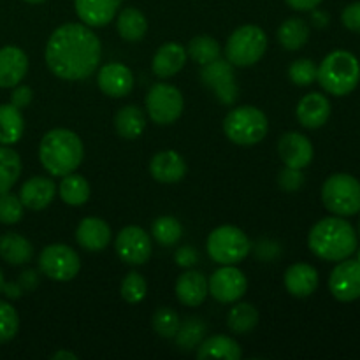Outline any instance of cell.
<instances>
[{
    "label": "cell",
    "instance_id": "6da1fadb",
    "mask_svg": "<svg viewBox=\"0 0 360 360\" xmlns=\"http://www.w3.org/2000/svg\"><path fill=\"white\" fill-rule=\"evenodd\" d=\"M101 41L86 25L81 23H65L56 28L44 51L49 70L67 81L90 77L101 63Z\"/></svg>",
    "mask_w": 360,
    "mask_h": 360
},
{
    "label": "cell",
    "instance_id": "7a4b0ae2",
    "mask_svg": "<svg viewBox=\"0 0 360 360\" xmlns=\"http://www.w3.org/2000/svg\"><path fill=\"white\" fill-rule=\"evenodd\" d=\"M308 246L319 259L341 262L357 252V234L347 220L329 217L313 225L308 236Z\"/></svg>",
    "mask_w": 360,
    "mask_h": 360
},
{
    "label": "cell",
    "instance_id": "3957f363",
    "mask_svg": "<svg viewBox=\"0 0 360 360\" xmlns=\"http://www.w3.org/2000/svg\"><path fill=\"white\" fill-rule=\"evenodd\" d=\"M84 146L79 136L72 130L53 129L41 139L39 160L42 167L55 178H63L81 165Z\"/></svg>",
    "mask_w": 360,
    "mask_h": 360
},
{
    "label": "cell",
    "instance_id": "277c9868",
    "mask_svg": "<svg viewBox=\"0 0 360 360\" xmlns=\"http://www.w3.org/2000/svg\"><path fill=\"white\" fill-rule=\"evenodd\" d=\"M316 81L330 95L343 97L352 94L360 81V63L357 56L345 49L329 53L319 65Z\"/></svg>",
    "mask_w": 360,
    "mask_h": 360
},
{
    "label": "cell",
    "instance_id": "5b68a950",
    "mask_svg": "<svg viewBox=\"0 0 360 360\" xmlns=\"http://www.w3.org/2000/svg\"><path fill=\"white\" fill-rule=\"evenodd\" d=\"M267 116L253 105H241L236 108L225 116L224 132L232 143L250 146L257 144L267 136Z\"/></svg>",
    "mask_w": 360,
    "mask_h": 360
},
{
    "label": "cell",
    "instance_id": "8992f818",
    "mask_svg": "<svg viewBox=\"0 0 360 360\" xmlns=\"http://www.w3.org/2000/svg\"><path fill=\"white\" fill-rule=\"evenodd\" d=\"M267 49V35L257 25H243L232 32L225 44L227 60L236 67H252L259 62Z\"/></svg>",
    "mask_w": 360,
    "mask_h": 360
},
{
    "label": "cell",
    "instance_id": "52a82bcc",
    "mask_svg": "<svg viewBox=\"0 0 360 360\" xmlns=\"http://www.w3.org/2000/svg\"><path fill=\"white\" fill-rule=\"evenodd\" d=\"M206 248L213 262L220 266H236L248 257L252 245L241 229L234 225H221L211 232Z\"/></svg>",
    "mask_w": 360,
    "mask_h": 360
},
{
    "label": "cell",
    "instance_id": "ba28073f",
    "mask_svg": "<svg viewBox=\"0 0 360 360\" xmlns=\"http://www.w3.org/2000/svg\"><path fill=\"white\" fill-rule=\"evenodd\" d=\"M322 200L330 213L352 217L360 211V181L343 172L329 176L322 186Z\"/></svg>",
    "mask_w": 360,
    "mask_h": 360
},
{
    "label": "cell",
    "instance_id": "9c48e42d",
    "mask_svg": "<svg viewBox=\"0 0 360 360\" xmlns=\"http://www.w3.org/2000/svg\"><path fill=\"white\" fill-rule=\"evenodd\" d=\"M183 95L176 86L167 83H157L146 95V109L151 122L157 125H171L183 112Z\"/></svg>",
    "mask_w": 360,
    "mask_h": 360
},
{
    "label": "cell",
    "instance_id": "30bf717a",
    "mask_svg": "<svg viewBox=\"0 0 360 360\" xmlns=\"http://www.w3.org/2000/svg\"><path fill=\"white\" fill-rule=\"evenodd\" d=\"M39 269L53 281H70L81 269L79 255L67 245H49L39 255Z\"/></svg>",
    "mask_w": 360,
    "mask_h": 360
},
{
    "label": "cell",
    "instance_id": "8fae6325",
    "mask_svg": "<svg viewBox=\"0 0 360 360\" xmlns=\"http://www.w3.org/2000/svg\"><path fill=\"white\" fill-rule=\"evenodd\" d=\"M232 63L229 60H214V62L202 65L200 70V79L206 86H210L214 91L218 101L221 104H234L238 98V84L234 81V70Z\"/></svg>",
    "mask_w": 360,
    "mask_h": 360
},
{
    "label": "cell",
    "instance_id": "7c38bea8",
    "mask_svg": "<svg viewBox=\"0 0 360 360\" xmlns=\"http://www.w3.org/2000/svg\"><path fill=\"white\" fill-rule=\"evenodd\" d=\"M210 294L221 304H231L239 301L246 294L248 280L236 266H221L220 269L211 274L207 281Z\"/></svg>",
    "mask_w": 360,
    "mask_h": 360
},
{
    "label": "cell",
    "instance_id": "4fadbf2b",
    "mask_svg": "<svg viewBox=\"0 0 360 360\" xmlns=\"http://www.w3.org/2000/svg\"><path fill=\"white\" fill-rule=\"evenodd\" d=\"M116 253L120 259L130 266H143L151 257V239L137 225L122 229L115 241Z\"/></svg>",
    "mask_w": 360,
    "mask_h": 360
},
{
    "label": "cell",
    "instance_id": "5bb4252c",
    "mask_svg": "<svg viewBox=\"0 0 360 360\" xmlns=\"http://www.w3.org/2000/svg\"><path fill=\"white\" fill-rule=\"evenodd\" d=\"M329 290L341 302L357 301L360 297V260H341L330 273Z\"/></svg>",
    "mask_w": 360,
    "mask_h": 360
},
{
    "label": "cell",
    "instance_id": "9a60e30c",
    "mask_svg": "<svg viewBox=\"0 0 360 360\" xmlns=\"http://www.w3.org/2000/svg\"><path fill=\"white\" fill-rule=\"evenodd\" d=\"M97 83L102 94L112 98H122L132 91L134 74L127 65L118 62L105 63L97 74Z\"/></svg>",
    "mask_w": 360,
    "mask_h": 360
},
{
    "label": "cell",
    "instance_id": "2e32d148",
    "mask_svg": "<svg viewBox=\"0 0 360 360\" xmlns=\"http://www.w3.org/2000/svg\"><path fill=\"white\" fill-rule=\"evenodd\" d=\"M278 153L287 167L304 169L313 160V144L302 134L287 132L278 143Z\"/></svg>",
    "mask_w": 360,
    "mask_h": 360
},
{
    "label": "cell",
    "instance_id": "e0dca14e",
    "mask_svg": "<svg viewBox=\"0 0 360 360\" xmlns=\"http://www.w3.org/2000/svg\"><path fill=\"white\" fill-rule=\"evenodd\" d=\"M28 72V56L18 46L0 48V88H14Z\"/></svg>",
    "mask_w": 360,
    "mask_h": 360
},
{
    "label": "cell",
    "instance_id": "ac0fdd59",
    "mask_svg": "<svg viewBox=\"0 0 360 360\" xmlns=\"http://www.w3.org/2000/svg\"><path fill=\"white\" fill-rule=\"evenodd\" d=\"M76 241L86 252H102L111 241V227L102 218L86 217L77 225Z\"/></svg>",
    "mask_w": 360,
    "mask_h": 360
},
{
    "label": "cell",
    "instance_id": "d6986e66",
    "mask_svg": "<svg viewBox=\"0 0 360 360\" xmlns=\"http://www.w3.org/2000/svg\"><path fill=\"white\" fill-rule=\"evenodd\" d=\"M56 193V185L53 179L34 176L23 183L20 190V200L27 210L42 211L53 202Z\"/></svg>",
    "mask_w": 360,
    "mask_h": 360
},
{
    "label": "cell",
    "instance_id": "ffe728a7",
    "mask_svg": "<svg viewBox=\"0 0 360 360\" xmlns=\"http://www.w3.org/2000/svg\"><path fill=\"white\" fill-rule=\"evenodd\" d=\"M122 0H74L76 14L88 27H105L116 16Z\"/></svg>",
    "mask_w": 360,
    "mask_h": 360
},
{
    "label": "cell",
    "instance_id": "44dd1931",
    "mask_svg": "<svg viewBox=\"0 0 360 360\" xmlns=\"http://www.w3.org/2000/svg\"><path fill=\"white\" fill-rule=\"evenodd\" d=\"M207 280L200 271H186L176 281V297L188 308H197L207 297Z\"/></svg>",
    "mask_w": 360,
    "mask_h": 360
},
{
    "label": "cell",
    "instance_id": "7402d4cb",
    "mask_svg": "<svg viewBox=\"0 0 360 360\" xmlns=\"http://www.w3.org/2000/svg\"><path fill=\"white\" fill-rule=\"evenodd\" d=\"M330 116V102L322 94H308L297 105V120L306 129H320Z\"/></svg>",
    "mask_w": 360,
    "mask_h": 360
},
{
    "label": "cell",
    "instance_id": "603a6c76",
    "mask_svg": "<svg viewBox=\"0 0 360 360\" xmlns=\"http://www.w3.org/2000/svg\"><path fill=\"white\" fill-rule=\"evenodd\" d=\"M150 172L158 183H178L185 178L186 164L181 155L165 150L151 158Z\"/></svg>",
    "mask_w": 360,
    "mask_h": 360
},
{
    "label": "cell",
    "instance_id": "cb8c5ba5",
    "mask_svg": "<svg viewBox=\"0 0 360 360\" xmlns=\"http://www.w3.org/2000/svg\"><path fill=\"white\" fill-rule=\"evenodd\" d=\"M186 58V49L183 48L178 42H167V44L160 46L158 51L153 56V72L158 77H172L185 67Z\"/></svg>",
    "mask_w": 360,
    "mask_h": 360
},
{
    "label": "cell",
    "instance_id": "d4e9b609",
    "mask_svg": "<svg viewBox=\"0 0 360 360\" xmlns=\"http://www.w3.org/2000/svg\"><path fill=\"white\" fill-rule=\"evenodd\" d=\"M285 287L295 297H308L319 288V273L309 264H294L285 273Z\"/></svg>",
    "mask_w": 360,
    "mask_h": 360
},
{
    "label": "cell",
    "instance_id": "484cf974",
    "mask_svg": "<svg viewBox=\"0 0 360 360\" xmlns=\"http://www.w3.org/2000/svg\"><path fill=\"white\" fill-rule=\"evenodd\" d=\"M0 257L11 266H23L34 257V246L23 236L7 232L0 236Z\"/></svg>",
    "mask_w": 360,
    "mask_h": 360
},
{
    "label": "cell",
    "instance_id": "4316f807",
    "mask_svg": "<svg viewBox=\"0 0 360 360\" xmlns=\"http://www.w3.org/2000/svg\"><path fill=\"white\" fill-rule=\"evenodd\" d=\"M243 357L241 347L238 341L229 336H211L199 345L197 359H227L239 360Z\"/></svg>",
    "mask_w": 360,
    "mask_h": 360
},
{
    "label": "cell",
    "instance_id": "83f0119b",
    "mask_svg": "<svg viewBox=\"0 0 360 360\" xmlns=\"http://www.w3.org/2000/svg\"><path fill=\"white\" fill-rule=\"evenodd\" d=\"M25 132V120L21 109L13 104H0V144L11 146L21 139Z\"/></svg>",
    "mask_w": 360,
    "mask_h": 360
},
{
    "label": "cell",
    "instance_id": "f1b7e54d",
    "mask_svg": "<svg viewBox=\"0 0 360 360\" xmlns=\"http://www.w3.org/2000/svg\"><path fill=\"white\" fill-rule=\"evenodd\" d=\"M309 39V27L302 18H288L278 28V41L287 51L304 48Z\"/></svg>",
    "mask_w": 360,
    "mask_h": 360
},
{
    "label": "cell",
    "instance_id": "f546056e",
    "mask_svg": "<svg viewBox=\"0 0 360 360\" xmlns=\"http://www.w3.org/2000/svg\"><path fill=\"white\" fill-rule=\"evenodd\" d=\"M115 127L123 139H137L146 129V116L136 105H125L116 112Z\"/></svg>",
    "mask_w": 360,
    "mask_h": 360
},
{
    "label": "cell",
    "instance_id": "4dcf8cb0",
    "mask_svg": "<svg viewBox=\"0 0 360 360\" xmlns=\"http://www.w3.org/2000/svg\"><path fill=\"white\" fill-rule=\"evenodd\" d=\"M116 28H118V34L123 41L137 42L146 35L148 20L139 9H136V7H127V9H123L120 13Z\"/></svg>",
    "mask_w": 360,
    "mask_h": 360
},
{
    "label": "cell",
    "instance_id": "1f68e13d",
    "mask_svg": "<svg viewBox=\"0 0 360 360\" xmlns=\"http://www.w3.org/2000/svg\"><path fill=\"white\" fill-rule=\"evenodd\" d=\"M58 193L63 202L69 204V206H83L90 199V185L81 174L70 172L62 178Z\"/></svg>",
    "mask_w": 360,
    "mask_h": 360
},
{
    "label": "cell",
    "instance_id": "d6a6232c",
    "mask_svg": "<svg viewBox=\"0 0 360 360\" xmlns=\"http://www.w3.org/2000/svg\"><path fill=\"white\" fill-rule=\"evenodd\" d=\"M21 174L20 155L9 146H0V193H6L16 185Z\"/></svg>",
    "mask_w": 360,
    "mask_h": 360
},
{
    "label": "cell",
    "instance_id": "836d02e7",
    "mask_svg": "<svg viewBox=\"0 0 360 360\" xmlns=\"http://www.w3.org/2000/svg\"><path fill=\"white\" fill-rule=\"evenodd\" d=\"M259 323V311L250 302H239L229 311L227 326L234 334H248Z\"/></svg>",
    "mask_w": 360,
    "mask_h": 360
},
{
    "label": "cell",
    "instance_id": "e575fe53",
    "mask_svg": "<svg viewBox=\"0 0 360 360\" xmlns=\"http://www.w3.org/2000/svg\"><path fill=\"white\" fill-rule=\"evenodd\" d=\"M206 323L199 319V316H190L185 322L179 323V329L176 333V343L181 350H193L199 348V345L204 341L206 336Z\"/></svg>",
    "mask_w": 360,
    "mask_h": 360
},
{
    "label": "cell",
    "instance_id": "d590c367",
    "mask_svg": "<svg viewBox=\"0 0 360 360\" xmlns=\"http://www.w3.org/2000/svg\"><path fill=\"white\" fill-rule=\"evenodd\" d=\"M220 44L211 35H197V37L190 41L188 48H186V55L193 62L200 63V65H206V63L218 60L220 58Z\"/></svg>",
    "mask_w": 360,
    "mask_h": 360
},
{
    "label": "cell",
    "instance_id": "8d00e7d4",
    "mask_svg": "<svg viewBox=\"0 0 360 360\" xmlns=\"http://www.w3.org/2000/svg\"><path fill=\"white\" fill-rule=\"evenodd\" d=\"M151 234L162 246H172L181 239L183 227L178 218L160 217L151 225Z\"/></svg>",
    "mask_w": 360,
    "mask_h": 360
},
{
    "label": "cell",
    "instance_id": "74e56055",
    "mask_svg": "<svg viewBox=\"0 0 360 360\" xmlns=\"http://www.w3.org/2000/svg\"><path fill=\"white\" fill-rule=\"evenodd\" d=\"M151 323H153V329L158 336L165 338V340H171V338L176 336L181 322H179V316L174 309L160 308L153 315Z\"/></svg>",
    "mask_w": 360,
    "mask_h": 360
},
{
    "label": "cell",
    "instance_id": "f35d334b",
    "mask_svg": "<svg viewBox=\"0 0 360 360\" xmlns=\"http://www.w3.org/2000/svg\"><path fill=\"white\" fill-rule=\"evenodd\" d=\"M316 72H319V65L309 58H299L288 67V77L297 86H309L315 83Z\"/></svg>",
    "mask_w": 360,
    "mask_h": 360
},
{
    "label": "cell",
    "instance_id": "ab89813d",
    "mask_svg": "<svg viewBox=\"0 0 360 360\" xmlns=\"http://www.w3.org/2000/svg\"><path fill=\"white\" fill-rule=\"evenodd\" d=\"M20 329V316L13 304L0 301V343L14 340Z\"/></svg>",
    "mask_w": 360,
    "mask_h": 360
},
{
    "label": "cell",
    "instance_id": "60d3db41",
    "mask_svg": "<svg viewBox=\"0 0 360 360\" xmlns=\"http://www.w3.org/2000/svg\"><path fill=\"white\" fill-rule=\"evenodd\" d=\"M148 285L143 274L139 273H129L122 281V297L125 299L129 304H137L146 297Z\"/></svg>",
    "mask_w": 360,
    "mask_h": 360
},
{
    "label": "cell",
    "instance_id": "b9f144b4",
    "mask_svg": "<svg viewBox=\"0 0 360 360\" xmlns=\"http://www.w3.org/2000/svg\"><path fill=\"white\" fill-rule=\"evenodd\" d=\"M25 206L14 193H0V224L14 225L23 218Z\"/></svg>",
    "mask_w": 360,
    "mask_h": 360
},
{
    "label": "cell",
    "instance_id": "7bdbcfd3",
    "mask_svg": "<svg viewBox=\"0 0 360 360\" xmlns=\"http://www.w3.org/2000/svg\"><path fill=\"white\" fill-rule=\"evenodd\" d=\"M278 185L285 190V192H297L302 185H304V174L302 169H292L285 167L278 176Z\"/></svg>",
    "mask_w": 360,
    "mask_h": 360
},
{
    "label": "cell",
    "instance_id": "ee69618b",
    "mask_svg": "<svg viewBox=\"0 0 360 360\" xmlns=\"http://www.w3.org/2000/svg\"><path fill=\"white\" fill-rule=\"evenodd\" d=\"M341 21H343L348 30L360 34V2H354L345 7L343 14H341Z\"/></svg>",
    "mask_w": 360,
    "mask_h": 360
},
{
    "label": "cell",
    "instance_id": "f6af8a7d",
    "mask_svg": "<svg viewBox=\"0 0 360 360\" xmlns=\"http://www.w3.org/2000/svg\"><path fill=\"white\" fill-rule=\"evenodd\" d=\"M32 98H34V91L27 84H21V86H14L13 94H11V104L18 109H25L30 105Z\"/></svg>",
    "mask_w": 360,
    "mask_h": 360
},
{
    "label": "cell",
    "instance_id": "bcb514c9",
    "mask_svg": "<svg viewBox=\"0 0 360 360\" xmlns=\"http://www.w3.org/2000/svg\"><path fill=\"white\" fill-rule=\"evenodd\" d=\"M174 260L179 267H193L199 262V253L192 248V246H181V248L176 250Z\"/></svg>",
    "mask_w": 360,
    "mask_h": 360
},
{
    "label": "cell",
    "instance_id": "7dc6e473",
    "mask_svg": "<svg viewBox=\"0 0 360 360\" xmlns=\"http://www.w3.org/2000/svg\"><path fill=\"white\" fill-rule=\"evenodd\" d=\"M39 281L41 280H39L37 271L27 269L20 274V278H18L16 283L20 285V288L23 290V294H25V292H34L35 288L39 287Z\"/></svg>",
    "mask_w": 360,
    "mask_h": 360
},
{
    "label": "cell",
    "instance_id": "c3c4849f",
    "mask_svg": "<svg viewBox=\"0 0 360 360\" xmlns=\"http://www.w3.org/2000/svg\"><path fill=\"white\" fill-rule=\"evenodd\" d=\"M295 11H313L322 4V0H285Z\"/></svg>",
    "mask_w": 360,
    "mask_h": 360
},
{
    "label": "cell",
    "instance_id": "681fc988",
    "mask_svg": "<svg viewBox=\"0 0 360 360\" xmlns=\"http://www.w3.org/2000/svg\"><path fill=\"white\" fill-rule=\"evenodd\" d=\"M311 23L315 25L316 28H323L329 25V14L323 13V11H315L311 13Z\"/></svg>",
    "mask_w": 360,
    "mask_h": 360
},
{
    "label": "cell",
    "instance_id": "f907efd6",
    "mask_svg": "<svg viewBox=\"0 0 360 360\" xmlns=\"http://www.w3.org/2000/svg\"><path fill=\"white\" fill-rule=\"evenodd\" d=\"M2 292L9 299H18V297H21V295H23V290H21L20 285H18V283H6V285H4Z\"/></svg>",
    "mask_w": 360,
    "mask_h": 360
},
{
    "label": "cell",
    "instance_id": "816d5d0a",
    "mask_svg": "<svg viewBox=\"0 0 360 360\" xmlns=\"http://www.w3.org/2000/svg\"><path fill=\"white\" fill-rule=\"evenodd\" d=\"M53 360H77V357L74 354H70V352H65V350H60L56 352V354L51 355Z\"/></svg>",
    "mask_w": 360,
    "mask_h": 360
},
{
    "label": "cell",
    "instance_id": "f5cc1de1",
    "mask_svg": "<svg viewBox=\"0 0 360 360\" xmlns=\"http://www.w3.org/2000/svg\"><path fill=\"white\" fill-rule=\"evenodd\" d=\"M4 285H6V280H4V273H2V269H0V292H2Z\"/></svg>",
    "mask_w": 360,
    "mask_h": 360
},
{
    "label": "cell",
    "instance_id": "db71d44e",
    "mask_svg": "<svg viewBox=\"0 0 360 360\" xmlns=\"http://www.w3.org/2000/svg\"><path fill=\"white\" fill-rule=\"evenodd\" d=\"M25 2H28V4H41V2H44V0H25Z\"/></svg>",
    "mask_w": 360,
    "mask_h": 360
},
{
    "label": "cell",
    "instance_id": "11a10c76",
    "mask_svg": "<svg viewBox=\"0 0 360 360\" xmlns=\"http://www.w3.org/2000/svg\"><path fill=\"white\" fill-rule=\"evenodd\" d=\"M359 234H360V224H359Z\"/></svg>",
    "mask_w": 360,
    "mask_h": 360
}]
</instances>
